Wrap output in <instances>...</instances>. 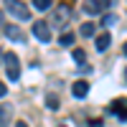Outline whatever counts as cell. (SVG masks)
<instances>
[{"label": "cell", "instance_id": "1", "mask_svg": "<svg viewBox=\"0 0 127 127\" xmlns=\"http://www.w3.org/2000/svg\"><path fill=\"white\" fill-rule=\"evenodd\" d=\"M3 61H5V71H8V79H10V81H18V79H20L18 56L13 54V51H8V54H3Z\"/></svg>", "mask_w": 127, "mask_h": 127}, {"label": "cell", "instance_id": "2", "mask_svg": "<svg viewBox=\"0 0 127 127\" xmlns=\"http://www.w3.org/2000/svg\"><path fill=\"white\" fill-rule=\"evenodd\" d=\"M10 13H13L18 20H28L31 18V10H28V5H23V3H18V0H8V5H5Z\"/></svg>", "mask_w": 127, "mask_h": 127}, {"label": "cell", "instance_id": "3", "mask_svg": "<svg viewBox=\"0 0 127 127\" xmlns=\"http://www.w3.org/2000/svg\"><path fill=\"white\" fill-rule=\"evenodd\" d=\"M3 33H5L10 41H15V43H23V41H26V33H23L15 23H5V26H3Z\"/></svg>", "mask_w": 127, "mask_h": 127}, {"label": "cell", "instance_id": "4", "mask_svg": "<svg viewBox=\"0 0 127 127\" xmlns=\"http://www.w3.org/2000/svg\"><path fill=\"white\" fill-rule=\"evenodd\" d=\"M109 5L112 3H107V0H89V3H84V10L92 13V15H97V13L104 15V10H109Z\"/></svg>", "mask_w": 127, "mask_h": 127}, {"label": "cell", "instance_id": "5", "mask_svg": "<svg viewBox=\"0 0 127 127\" xmlns=\"http://www.w3.org/2000/svg\"><path fill=\"white\" fill-rule=\"evenodd\" d=\"M33 36L41 41V43H48L51 41V26L48 23H33Z\"/></svg>", "mask_w": 127, "mask_h": 127}, {"label": "cell", "instance_id": "6", "mask_svg": "<svg viewBox=\"0 0 127 127\" xmlns=\"http://www.w3.org/2000/svg\"><path fill=\"white\" fill-rule=\"evenodd\" d=\"M71 94H74L76 99H84V97L89 94V81H84V79L74 81V84H71Z\"/></svg>", "mask_w": 127, "mask_h": 127}, {"label": "cell", "instance_id": "7", "mask_svg": "<svg viewBox=\"0 0 127 127\" xmlns=\"http://www.w3.org/2000/svg\"><path fill=\"white\" fill-rule=\"evenodd\" d=\"M69 13H71V10H69L66 5H64V8H56V10H54V18H51V23H56L59 28H61V26H66Z\"/></svg>", "mask_w": 127, "mask_h": 127}, {"label": "cell", "instance_id": "8", "mask_svg": "<svg viewBox=\"0 0 127 127\" xmlns=\"http://www.w3.org/2000/svg\"><path fill=\"white\" fill-rule=\"evenodd\" d=\"M109 43H112V36L109 33H99L97 36V51H107Z\"/></svg>", "mask_w": 127, "mask_h": 127}, {"label": "cell", "instance_id": "9", "mask_svg": "<svg viewBox=\"0 0 127 127\" xmlns=\"http://www.w3.org/2000/svg\"><path fill=\"white\" fill-rule=\"evenodd\" d=\"M8 122H10V107L3 104V107H0V127H5Z\"/></svg>", "mask_w": 127, "mask_h": 127}, {"label": "cell", "instance_id": "10", "mask_svg": "<svg viewBox=\"0 0 127 127\" xmlns=\"http://www.w3.org/2000/svg\"><path fill=\"white\" fill-rule=\"evenodd\" d=\"M51 3H54V0H33V8H36V10H41V13H43V10H51V8H54Z\"/></svg>", "mask_w": 127, "mask_h": 127}, {"label": "cell", "instance_id": "11", "mask_svg": "<svg viewBox=\"0 0 127 127\" xmlns=\"http://www.w3.org/2000/svg\"><path fill=\"white\" fill-rule=\"evenodd\" d=\"M94 31H97V26H94V23H84V26H81V36L89 38V36H94Z\"/></svg>", "mask_w": 127, "mask_h": 127}, {"label": "cell", "instance_id": "12", "mask_svg": "<svg viewBox=\"0 0 127 127\" xmlns=\"http://www.w3.org/2000/svg\"><path fill=\"white\" fill-rule=\"evenodd\" d=\"M46 104H48V109H59V97H56V94H48Z\"/></svg>", "mask_w": 127, "mask_h": 127}, {"label": "cell", "instance_id": "13", "mask_svg": "<svg viewBox=\"0 0 127 127\" xmlns=\"http://www.w3.org/2000/svg\"><path fill=\"white\" fill-rule=\"evenodd\" d=\"M59 43H61V46H66V48H69V46L74 43V33H64V36L59 38Z\"/></svg>", "mask_w": 127, "mask_h": 127}, {"label": "cell", "instance_id": "14", "mask_svg": "<svg viewBox=\"0 0 127 127\" xmlns=\"http://www.w3.org/2000/svg\"><path fill=\"white\" fill-rule=\"evenodd\" d=\"M71 56H74V61H79V64H81V61H87V54H84V48H74V54H71Z\"/></svg>", "mask_w": 127, "mask_h": 127}, {"label": "cell", "instance_id": "15", "mask_svg": "<svg viewBox=\"0 0 127 127\" xmlns=\"http://www.w3.org/2000/svg\"><path fill=\"white\" fill-rule=\"evenodd\" d=\"M112 23H117V15H112V13L102 15V26H112Z\"/></svg>", "mask_w": 127, "mask_h": 127}, {"label": "cell", "instance_id": "16", "mask_svg": "<svg viewBox=\"0 0 127 127\" xmlns=\"http://www.w3.org/2000/svg\"><path fill=\"white\" fill-rule=\"evenodd\" d=\"M5 94H8V87H5L3 81H0V97H5Z\"/></svg>", "mask_w": 127, "mask_h": 127}, {"label": "cell", "instance_id": "17", "mask_svg": "<svg viewBox=\"0 0 127 127\" xmlns=\"http://www.w3.org/2000/svg\"><path fill=\"white\" fill-rule=\"evenodd\" d=\"M15 127H28V125L26 122H15Z\"/></svg>", "mask_w": 127, "mask_h": 127}, {"label": "cell", "instance_id": "18", "mask_svg": "<svg viewBox=\"0 0 127 127\" xmlns=\"http://www.w3.org/2000/svg\"><path fill=\"white\" fill-rule=\"evenodd\" d=\"M122 54H125V56H127V43H125V46H122Z\"/></svg>", "mask_w": 127, "mask_h": 127}, {"label": "cell", "instance_id": "19", "mask_svg": "<svg viewBox=\"0 0 127 127\" xmlns=\"http://www.w3.org/2000/svg\"><path fill=\"white\" fill-rule=\"evenodd\" d=\"M0 23H3V10H0Z\"/></svg>", "mask_w": 127, "mask_h": 127}, {"label": "cell", "instance_id": "20", "mask_svg": "<svg viewBox=\"0 0 127 127\" xmlns=\"http://www.w3.org/2000/svg\"><path fill=\"white\" fill-rule=\"evenodd\" d=\"M125 81H127V71H125Z\"/></svg>", "mask_w": 127, "mask_h": 127}]
</instances>
